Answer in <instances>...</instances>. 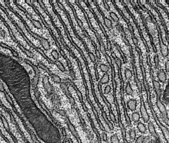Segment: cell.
<instances>
[{
    "label": "cell",
    "instance_id": "11",
    "mask_svg": "<svg viewBox=\"0 0 169 143\" xmlns=\"http://www.w3.org/2000/svg\"><path fill=\"white\" fill-rule=\"evenodd\" d=\"M39 77V71L37 70V71H36L35 77H34V78H33V79L32 80L33 81V86L34 87H36V86L37 85V83H38V82Z\"/></svg>",
    "mask_w": 169,
    "mask_h": 143
},
{
    "label": "cell",
    "instance_id": "48",
    "mask_svg": "<svg viewBox=\"0 0 169 143\" xmlns=\"http://www.w3.org/2000/svg\"><path fill=\"white\" fill-rule=\"evenodd\" d=\"M103 140L105 141H107V135L105 133H103Z\"/></svg>",
    "mask_w": 169,
    "mask_h": 143
},
{
    "label": "cell",
    "instance_id": "53",
    "mask_svg": "<svg viewBox=\"0 0 169 143\" xmlns=\"http://www.w3.org/2000/svg\"><path fill=\"white\" fill-rule=\"evenodd\" d=\"M60 53L61 54V55H63V57H64L65 55V54L64 51H63V50H60Z\"/></svg>",
    "mask_w": 169,
    "mask_h": 143
},
{
    "label": "cell",
    "instance_id": "19",
    "mask_svg": "<svg viewBox=\"0 0 169 143\" xmlns=\"http://www.w3.org/2000/svg\"><path fill=\"white\" fill-rule=\"evenodd\" d=\"M51 78H52L53 81L55 82L56 83H61V78L58 76V75H55V74H51Z\"/></svg>",
    "mask_w": 169,
    "mask_h": 143
},
{
    "label": "cell",
    "instance_id": "25",
    "mask_svg": "<svg viewBox=\"0 0 169 143\" xmlns=\"http://www.w3.org/2000/svg\"><path fill=\"white\" fill-rule=\"evenodd\" d=\"M31 21H32V23L33 24V25H34L36 28H38V29L42 28V25L39 22V21L35 20H34V19H33L32 20H31Z\"/></svg>",
    "mask_w": 169,
    "mask_h": 143
},
{
    "label": "cell",
    "instance_id": "9",
    "mask_svg": "<svg viewBox=\"0 0 169 143\" xmlns=\"http://www.w3.org/2000/svg\"><path fill=\"white\" fill-rule=\"evenodd\" d=\"M160 49H161V54L164 57H166L168 55V46L160 41Z\"/></svg>",
    "mask_w": 169,
    "mask_h": 143
},
{
    "label": "cell",
    "instance_id": "34",
    "mask_svg": "<svg viewBox=\"0 0 169 143\" xmlns=\"http://www.w3.org/2000/svg\"><path fill=\"white\" fill-rule=\"evenodd\" d=\"M111 91V87L110 86H107L105 89V95H108Z\"/></svg>",
    "mask_w": 169,
    "mask_h": 143
},
{
    "label": "cell",
    "instance_id": "41",
    "mask_svg": "<svg viewBox=\"0 0 169 143\" xmlns=\"http://www.w3.org/2000/svg\"><path fill=\"white\" fill-rule=\"evenodd\" d=\"M5 96H6V97L7 100H8V102H9L10 103V104H12V103H13V102H12V100H11V98H10V96H8V94H7V93H6V94H5Z\"/></svg>",
    "mask_w": 169,
    "mask_h": 143
},
{
    "label": "cell",
    "instance_id": "45",
    "mask_svg": "<svg viewBox=\"0 0 169 143\" xmlns=\"http://www.w3.org/2000/svg\"><path fill=\"white\" fill-rule=\"evenodd\" d=\"M165 67H166V72H168L169 71V61H167L166 63V64H165Z\"/></svg>",
    "mask_w": 169,
    "mask_h": 143
},
{
    "label": "cell",
    "instance_id": "28",
    "mask_svg": "<svg viewBox=\"0 0 169 143\" xmlns=\"http://www.w3.org/2000/svg\"><path fill=\"white\" fill-rule=\"evenodd\" d=\"M130 138L132 140H134L135 139V137H136V133H135V131L134 130L131 129L130 131Z\"/></svg>",
    "mask_w": 169,
    "mask_h": 143
},
{
    "label": "cell",
    "instance_id": "13",
    "mask_svg": "<svg viewBox=\"0 0 169 143\" xmlns=\"http://www.w3.org/2000/svg\"><path fill=\"white\" fill-rule=\"evenodd\" d=\"M110 81V78L109 75H108L107 74H105L103 75V77H102L100 80V83L102 84H106L107 83H109Z\"/></svg>",
    "mask_w": 169,
    "mask_h": 143
},
{
    "label": "cell",
    "instance_id": "33",
    "mask_svg": "<svg viewBox=\"0 0 169 143\" xmlns=\"http://www.w3.org/2000/svg\"><path fill=\"white\" fill-rule=\"evenodd\" d=\"M89 57H90V59L91 61H93V63L96 62V58H95V56L94 55V54L92 53H89Z\"/></svg>",
    "mask_w": 169,
    "mask_h": 143
},
{
    "label": "cell",
    "instance_id": "54",
    "mask_svg": "<svg viewBox=\"0 0 169 143\" xmlns=\"http://www.w3.org/2000/svg\"><path fill=\"white\" fill-rule=\"evenodd\" d=\"M59 7H60L61 8H63V9H64V8H63V6H62L61 5V4H59Z\"/></svg>",
    "mask_w": 169,
    "mask_h": 143
},
{
    "label": "cell",
    "instance_id": "4",
    "mask_svg": "<svg viewBox=\"0 0 169 143\" xmlns=\"http://www.w3.org/2000/svg\"><path fill=\"white\" fill-rule=\"evenodd\" d=\"M157 107H158V109H159V110H160V111L162 115L163 116H164V118L167 120V114L166 108V107H165V105H164V104H162V102H161V100H160V99H158V97H157Z\"/></svg>",
    "mask_w": 169,
    "mask_h": 143
},
{
    "label": "cell",
    "instance_id": "6",
    "mask_svg": "<svg viewBox=\"0 0 169 143\" xmlns=\"http://www.w3.org/2000/svg\"><path fill=\"white\" fill-rule=\"evenodd\" d=\"M37 38H38V39L39 40L40 44H42V46L43 47V48H44V49L47 50L50 49L51 46L50 43H49L48 41L47 40V39H46L44 38H41V37H38V36H37Z\"/></svg>",
    "mask_w": 169,
    "mask_h": 143
},
{
    "label": "cell",
    "instance_id": "49",
    "mask_svg": "<svg viewBox=\"0 0 169 143\" xmlns=\"http://www.w3.org/2000/svg\"><path fill=\"white\" fill-rule=\"evenodd\" d=\"M133 41H134V43L135 44V45H137V44H138V40H137L136 38H133Z\"/></svg>",
    "mask_w": 169,
    "mask_h": 143
},
{
    "label": "cell",
    "instance_id": "23",
    "mask_svg": "<svg viewBox=\"0 0 169 143\" xmlns=\"http://www.w3.org/2000/svg\"><path fill=\"white\" fill-rule=\"evenodd\" d=\"M104 21H105V24L107 28H111V27H112V22H111V21L110 19H109V18H104Z\"/></svg>",
    "mask_w": 169,
    "mask_h": 143
},
{
    "label": "cell",
    "instance_id": "42",
    "mask_svg": "<svg viewBox=\"0 0 169 143\" xmlns=\"http://www.w3.org/2000/svg\"><path fill=\"white\" fill-rule=\"evenodd\" d=\"M76 91H77V93H78V96L79 97V99H80V101H82V99L83 98V97H82V93H81L79 91V90H76Z\"/></svg>",
    "mask_w": 169,
    "mask_h": 143
},
{
    "label": "cell",
    "instance_id": "12",
    "mask_svg": "<svg viewBox=\"0 0 169 143\" xmlns=\"http://www.w3.org/2000/svg\"><path fill=\"white\" fill-rule=\"evenodd\" d=\"M125 92H126L127 95H128L133 96L134 94L133 90L132 88H131V87L130 86V84L129 82L126 84V88H125Z\"/></svg>",
    "mask_w": 169,
    "mask_h": 143
},
{
    "label": "cell",
    "instance_id": "17",
    "mask_svg": "<svg viewBox=\"0 0 169 143\" xmlns=\"http://www.w3.org/2000/svg\"><path fill=\"white\" fill-rule=\"evenodd\" d=\"M125 75L127 79H130L132 77V72L129 68H126L125 70Z\"/></svg>",
    "mask_w": 169,
    "mask_h": 143
},
{
    "label": "cell",
    "instance_id": "24",
    "mask_svg": "<svg viewBox=\"0 0 169 143\" xmlns=\"http://www.w3.org/2000/svg\"><path fill=\"white\" fill-rule=\"evenodd\" d=\"M111 143H120L119 140L116 134H114L111 138Z\"/></svg>",
    "mask_w": 169,
    "mask_h": 143
},
{
    "label": "cell",
    "instance_id": "21",
    "mask_svg": "<svg viewBox=\"0 0 169 143\" xmlns=\"http://www.w3.org/2000/svg\"><path fill=\"white\" fill-rule=\"evenodd\" d=\"M100 67V69L102 72L107 73L109 70V67L108 66V65H105V64H101L100 67Z\"/></svg>",
    "mask_w": 169,
    "mask_h": 143
},
{
    "label": "cell",
    "instance_id": "2",
    "mask_svg": "<svg viewBox=\"0 0 169 143\" xmlns=\"http://www.w3.org/2000/svg\"><path fill=\"white\" fill-rule=\"evenodd\" d=\"M141 108H140V111H141V115L142 117L143 120L144 122H147L149 120V116L148 115V112H147L146 108L144 105V102L143 101H141Z\"/></svg>",
    "mask_w": 169,
    "mask_h": 143
},
{
    "label": "cell",
    "instance_id": "32",
    "mask_svg": "<svg viewBox=\"0 0 169 143\" xmlns=\"http://www.w3.org/2000/svg\"><path fill=\"white\" fill-rule=\"evenodd\" d=\"M115 62L119 68H120L121 66V64H122V63H121V61L120 60V59L119 58H115Z\"/></svg>",
    "mask_w": 169,
    "mask_h": 143
},
{
    "label": "cell",
    "instance_id": "15",
    "mask_svg": "<svg viewBox=\"0 0 169 143\" xmlns=\"http://www.w3.org/2000/svg\"><path fill=\"white\" fill-rule=\"evenodd\" d=\"M153 85L154 89L156 91V93H158V91H160V88H161V85H160V83L155 81V80H153Z\"/></svg>",
    "mask_w": 169,
    "mask_h": 143
},
{
    "label": "cell",
    "instance_id": "50",
    "mask_svg": "<svg viewBox=\"0 0 169 143\" xmlns=\"http://www.w3.org/2000/svg\"><path fill=\"white\" fill-rule=\"evenodd\" d=\"M96 54H97V55L98 58L99 59V58H100V57H101V56H100V54H99V52L97 50H96Z\"/></svg>",
    "mask_w": 169,
    "mask_h": 143
},
{
    "label": "cell",
    "instance_id": "30",
    "mask_svg": "<svg viewBox=\"0 0 169 143\" xmlns=\"http://www.w3.org/2000/svg\"><path fill=\"white\" fill-rule=\"evenodd\" d=\"M2 122H3V124H4V126H5V128L7 130H9V126H8V122L6 121V120L5 118H2Z\"/></svg>",
    "mask_w": 169,
    "mask_h": 143
},
{
    "label": "cell",
    "instance_id": "43",
    "mask_svg": "<svg viewBox=\"0 0 169 143\" xmlns=\"http://www.w3.org/2000/svg\"><path fill=\"white\" fill-rule=\"evenodd\" d=\"M70 75H71V76L72 78L74 79L75 78V73L74 72V71H73V70L70 71Z\"/></svg>",
    "mask_w": 169,
    "mask_h": 143
},
{
    "label": "cell",
    "instance_id": "38",
    "mask_svg": "<svg viewBox=\"0 0 169 143\" xmlns=\"http://www.w3.org/2000/svg\"><path fill=\"white\" fill-rule=\"evenodd\" d=\"M137 86H138V89H139V91L141 92V89H142V87H141V82H139V80H138V79H137Z\"/></svg>",
    "mask_w": 169,
    "mask_h": 143
},
{
    "label": "cell",
    "instance_id": "31",
    "mask_svg": "<svg viewBox=\"0 0 169 143\" xmlns=\"http://www.w3.org/2000/svg\"><path fill=\"white\" fill-rule=\"evenodd\" d=\"M143 141H144L143 137L142 136H139L137 139V140L135 143H143Z\"/></svg>",
    "mask_w": 169,
    "mask_h": 143
},
{
    "label": "cell",
    "instance_id": "47",
    "mask_svg": "<svg viewBox=\"0 0 169 143\" xmlns=\"http://www.w3.org/2000/svg\"><path fill=\"white\" fill-rule=\"evenodd\" d=\"M154 61H155V63H156V65H157V64H158V56H157V55H156L155 56V58H154Z\"/></svg>",
    "mask_w": 169,
    "mask_h": 143
},
{
    "label": "cell",
    "instance_id": "22",
    "mask_svg": "<svg viewBox=\"0 0 169 143\" xmlns=\"http://www.w3.org/2000/svg\"><path fill=\"white\" fill-rule=\"evenodd\" d=\"M55 64L57 65V66L58 67V68L60 69V71H61L62 72H65V68L64 66L63 65V64L60 62V61H55Z\"/></svg>",
    "mask_w": 169,
    "mask_h": 143
},
{
    "label": "cell",
    "instance_id": "10",
    "mask_svg": "<svg viewBox=\"0 0 169 143\" xmlns=\"http://www.w3.org/2000/svg\"><path fill=\"white\" fill-rule=\"evenodd\" d=\"M157 77H158V79L162 82H165L166 80V75L165 72L164 70H161L158 72Z\"/></svg>",
    "mask_w": 169,
    "mask_h": 143
},
{
    "label": "cell",
    "instance_id": "35",
    "mask_svg": "<svg viewBox=\"0 0 169 143\" xmlns=\"http://www.w3.org/2000/svg\"><path fill=\"white\" fill-rule=\"evenodd\" d=\"M100 50L101 51L102 53H103V54H106V49H105V46L103 44H101V46H100Z\"/></svg>",
    "mask_w": 169,
    "mask_h": 143
},
{
    "label": "cell",
    "instance_id": "52",
    "mask_svg": "<svg viewBox=\"0 0 169 143\" xmlns=\"http://www.w3.org/2000/svg\"><path fill=\"white\" fill-rule=\"evenodd\" d=\"M152 143H162L161 142V141H160V140H156Z\"/></svg>",
    "mask_w": 169,
    "mask_h": 143
},
{
    "label": "cell",
    "instance_id": "14",
    "mask_svg": "<svg viewBox=\"0 0 169 143\" xmlns=\"http://www.w3.org/2000/svg\"><path fill=\"white\" fill-rule=\"evenodd\" d=\"M137 128H138L140 132L141 133H144L146 131V128H145V125H144L143 123H138V125H137Z\"/></svg>",
    "mask_w": 169,
    "mask_h": 143
},
{
    "label": "cell",
    "instance_id": "1",
    "mask_svg": "<svg viewBox=\"0 0 169 143\" xmlns=\"http://www.w3.org/2000/svg\"><path fill=\"white\" fill-rule=\"evenodd\" d=\"M0 79L19 106L39 137L47 143H61L58 129L37 107L31 94V81L24 67L12 57L0 51Z\"/></svg>",
    "mask_w": 169,
    "mask_h": 143
},
{
    "label": "cell",
    "instance_id": "3",
    "mask_svg": "<svg viewBox=\"0 0 169 143\" xmlns=\"http://www.w3.org/2000/svg\"><path fill=\"white\" fill-rule=\"evenodd\" d=\"M43 87H44V89L48 94L52 93L53 91V87L50 84V82H49V79L48 76H44L43 78Z\"/></svg>",
    "mask_w": 169,
    "mask_h": 143
},
{
    "label": "cell",
    "instance_id": "29",
    "mask_svg": "<svg viewBox=\"0 0 169 143\" xmlns=\"http://www.w3.org/2000/svg\"><path fill=\"white\" fill-rule=\"evenodd\" d=\"M51 54L52 55V57L54 58L55 59L57 60L59 59V53H57V51L55 50H54L52 51Z\"/></svg>",
    "mask_w": 169,
    "mask_h": 143
},
{
    "label": "cell",
    "instance_id": "36",
    "mask_svg": "<svg viewBox=\"0 0 169 143\" xmlns=\"http://www.w3.org/2000/svg\"><path fill=\"white\" fill-rule=\"evenodd\" d=\"M57 112H58L60 115H61L62 116H66V114L65 111L64 110H59L58 111H57Z\"/></svg>",
    "mask_w": 169,
    "mask_h": 143
},
{
    "label": "cell",
    "instance_id": "16",
    "mask_svg": "<svg viewBox=\"0 0 169 143\" xmlns=\"http://www.w3.org/2000/svg\"><path fill=\"white\" fill-rule=\"evenodd\" d=\"M160 127H161L162 131L163 133H164V136H165V137L166 139V140L168 141V140H169V130H168V129L166 128H165L164 126H161Z\"/></svg>",
    "mask_w": 169,
    "mask_h": 143
},
{
    "label": "cell",
    "instance_id": "8",
    "mask_svg": "<svg viewBox=\"0 0 169 143\" xmlns=\"http://www.w3.org/2000/svg\"><path fill=\"white\" fill-rule=\"evenodd\" d=\"M127 105H128V107L129 108V110H130L131 111H135L137 108V100L133 99L130 100L127 103Z\"/></svg>",
    "mask_w": 169,
    "mask_h": 143
},
{
    "label": "cell",
    "instance_id": "27",
    "mask_svg": "<svg viewBox=\"0 0 169 143\" xmlns=\"http://www.w3.org/2000/svg\"><path fill=\"white\" fill-rule=\"evenodd\" d=\"M102 116H103V118H105V120H106V121L107 122V124L109 125L110 128L111 129V130H112L114 129V127H113V125H112V124H111V123L110 122H109V121H108V120L106 118V114H105V112H102Z\"/></svg>",
    "mask_w": 169,
    "mask_h": 143
},
{
    "label": "cell",
    "instance_id": "40",
    "mask_svg": "<svg viewBox=\"0 0 169 143\" xmlns=\"http://www.w3.org/2000/svg\"><path fill=\"white\" fill-rule=\"evenodd\" d=\"M24 50V51L26 53V54H27V55H28V56H29V57H33V54L31 53V52H30V51H29L28 50Z\"/></svg>",
    "mask_w": 169,
    "mask_h": 143
},
{
    "label": "cell",
    "instance_id": "18",
    "mask_svg": "<svg viewBox=\"0 0 169 143\" xmlns=\"http://www.w3.org/2000/svg\"><path fill=\"white\" fill-rule=\"evenodd\" d=\"M60 87L63 92L65 93L66 95H68L69 91L68 90V87L67 86V85H66V84L63 83H61L60 84Z\"/></svg>",
    "mask_w": 169,
    "mask_h": 143
},
{
    "label": "cell",
    "instance_id": "7",
    "mask_svg": "<svg viewBox=\"0 0 169 143\" xmlns=\"http://www.w3.org/2000/svg\"><path fill=\"white\" fill-rule=\"evenodd\" d=\"M66 122H67V125H68L69 129V130H70V132L72 133V134H73L75 137H76V138H78L79 136L78 134V133L76 132L75 129L74 127V126L71 124L70 120H69V118H66Z\"/></svg>",
    "mask_w": 169,
    "mask_h": 143
},
{
    "label": "cell",
    "instance_id": "26",
    "mask_svg": "<svg viewBox=\"0 0 169 143\" xmlns=\"http://www.w3.org/2000/svg\"><path fill=\"white\" fill-rule=\"evenodd\" d=\"M110 15L111 18H112L115 21H118L119 20V18L117 15L114 12H111L110 13Z\"/></svg>",
    "mask_w": 169,
    "mask_h": 143
},
{
    "label": "cell",
    "instance_id": "39",
    "mask_svg": "<svg viewBox=\"0 0 169 143\" xmlns=\"http://www.w3.org/2000/svg\"><path fill=\"white\" fill-rule=\"evenodd\" d=\"M103 4H104V6H105V8H106L107 11H109L110 10V6H109V5L107 4V2H106V1H103Z\"/></svg>",
    "mask_w": 169,
    "mask_h": 143
},
{
    "label": "cell",
    "instance_id": "5",
    "mask_svg": "<svg viewBox=\"0 0 169 143\" xmlns=\"http://www.w3.org/2000/svg\"><path fill=\"white\" fill-rule=\"evenodd\" d=\"M148 127L149 132L151 133V135H152L153 136L156 138V140H160L159 137H158V135H157L156 132L155 128H154V126L153 124V123L152 122H149V123L148 125Z\"/></svg>",
    "mask_w": 169,
    "mask_h": 143
},
{
    "label": "cell",
    "instance_id": "44",
    "mask_svg": "<svg viewBox=\"0 0 169 143\" xmlns=\"http://www.w3.org/2000/svg\"><path fill=\"white\" fill-rule=\"evenodd\" d=\"M0 91H1V92H4V91H5L4 86L1 82H0Z\"/></svg>",
    "mask_w": 169,
    "mask_h": 143
},
{
    "label": "cell",
    "instance_id": "20",
    "mask_svg": "<svg viewBox=\"0 0 169 143\" xmlns=\"http://www.w3.org/2000/svg\"><path fill=\"white\" fill-rule=\"evenodd\" d=\"M132 119L135 122H138L139 121L140 116L138 112H134L132 114Z\"/></svg>",
    "mask_w": 169,
    "mask_h": 143
},
{
    "label": "cell",
    "instance_id": "46",
    "mask_svg": "<svg viewBox=\"0 0 169 143\" xmlns=\"http://www.w3.org/2000/svg\"><path fill=\"white\" fill-rule=\"evenodd\" d=\"M78 24H79V26H80V28L83 27V24H82V22L79 19V18H78Z\"/></svg>",
    "mask_w": 169,
    "mask_h": 143
},
{
    "label": "cell",
    "instance_id": "37",
    "mask_svg": "<svg viewBox=\"0 0 169 143\" xmlns=\"http://www.w3.org/2000/svg\"><path fill=\"white\" fill-rule=\"evenodd\" d=\"M110 118L111 120L114 122H116V118H115V116L114 115L112 114V112H110Z\"/></svg>",
    "mask_w": 169,
    "mask_h": 143
},
{
    "label": "cell",
    "instance_id": "51",
    "mask_svg": "<svg viewBox=\"0 0 169 143\" xmlns=\"http://www.w3.org/2000/svg\"><path fill=\"white\" fill-rule=\"evenodd\" d=\"M83 109H84V110L85 111H88V108H86V106H85L84 105H83Z\"/></svg>",
    "mask_w": 169,
    "mask_h": 143
}]
</instances>
